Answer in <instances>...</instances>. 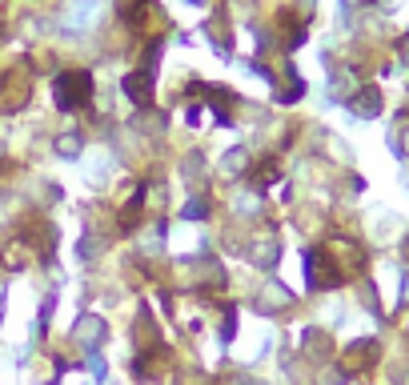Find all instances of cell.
I'll list each match as a JSON object with an SVG mask.
<instances>
[{"label": "cell", "mask_w": 409, "mask_h": 385, "mask_svg": "<svg viewBox=\"0 0 409 385\" xmlns=\"http://www.w3.org/2000/svg\"><path fill=\"white\" fill-rule=\"evenodd\" d=\"M57 109L64 112H81L88 109V100H93V76L85 69H73V73H61L57 76Z\"/></svg>", "instance_id": "6da1fadb"}, {"label": "cell", "mask_w": 409, "mask_h": 385, "mask_svg": "<svg viewBox=\"0 0 409 385\" xmlns=\"http://www.w3.org/2000/svg\"><path fill=\"white\" fill-rule=\"evenodd\" d=\"M305 281H309V289H333L337 281H341V273H337V265L329 261V253H305Z\"/></svg>", "instance_id": "7a4b0ae2"}, {"label": "cell", "mask_w": 409, "mask_h": 385, "mask_svg": "<svg viewBox=\"0 0 409 385\" xmlns=\"http://www.w3.org/2000/svg\"><path fill=\"white\" fill-rule=\"evenodd\" d=\"M121 88H124V97L133 100L136 109H149L153 105V73H145V69H141V73H129L121 81Z\"/></svg>", "instance_id": "3957f363"}, {"label": "cell", "mask_w": 409, "mask_h": 385, "mask_svg": "<svg viewBox=\"0 0 409 385\" xmlns=\"http://www.w3.org/2000/svg\"><path fill=\"white\" fill-rule=\"evenodd\" d=\"M100 337H105V321H100V317H93V313H85V317L76 321V341H85V345H97Z\"/></svg>", "instance_id": "277c9868"}, {"label": "cell", "mask_w": 409, "mask_h": 385, "mask_svg": "<svg viewBox=\"0 0 409 385\" xmlns=\"http://www.w3.org/2000/svg\"><path fill=\"white\" fill-rule=\"evenodd\" d=\"M205 32H209L213 49L221 52V57H229V52H233V37H229V28H225V20H221V16H213L209 25H205Z\"/></svg>", "instance_id": "5b68a950"}, {"label": "cell", "mask_w": 409, "mask_h": 385, "mask_svg": "<svg viewBox=\"0 0 409 385\" xmlns=\"http://www.w3.org/2000/svg\"><path fill=\"white\" fill-rule=\"evenodd\" d=\"M349 109H357L361 117H373V112L381 109V97H377V88H361L357 97L349 100Z\"/></svg>", "instance_id": "8992f818"}, {"label": "cell", "mask_w": 409, "mask_h": 385, "mask_svg": "<svg viewBox=\"0 0 409 385\" xmlns=\"http://www.w3.org/2000/svg\"><path fill=\"white\" fill-rule=\"evenodd\" d=\"M141 209H145V185H136L133 201L121 209V225H124V229H133V225L141 221Z\"/></svg>", "instance_id": "52a82bcc"}, {"label": "cell", "mask_w": 409, "mask_h": 385, "mask_svg": "<svg viewBox=\"0 0 409 385\" xmlns=\"http://www.w3.org/2000/svg\"><path fill=\"white\" fill-rule=\"evenodd\" d=\"M205 213H209V201L205 197H193L185 205V213H181V217H185V221H205Z\"/></svg>", "instance_id": "ba28073f"}, {"label": "cell", "mask_w": 409, "mask_h": 385, "mask_svg": "<svg viewBox=\"0 0 409 385\" xmlns=\"http://www.w3.org/2000/svg\"><path fill=\"white\" fill-rule=\"evenodd\" d=\"M241 169H245V149H229V157H225V173L237 177Z\"/></svg>", "instance_id": "9c48e42d"}, {"label": "cell", "mask_w": 409, "mask_h": 385, "mask_svg": "<svg viewBox=\"0 0 409 385\" xmlns=\"http://www.w3.org/2000/svg\"><path fill=\"white\" fill-rule=\"evenodd\" d=\"M237 333V309H225V321H221V341H233Z\"/></svg>", "instance_id": "30bf717a"}, {"label": "cell", "mask_w": 409, "mask_h": 385, "mask_svg": "<svg viewBox=\"0 0 409 385\" xmlns=\"http://www.w3.org/2000/svg\"><path fill=\"white\" fill-rule=\"evenodd\" d=\"M253 181H265V185H269V181H277V165H261V169H253ZM261 185V189H265Z\"/></svg>", "instance_id": "8fae6325"}, {"label": "cell", "mask_w": 409, "mask_h": 385, "mask_svg": "<svg viewBox=\"0 0 409 385\" xmlns=\"http://www.w3.org/2000/svg\"><path fill=\"white\" fill-rule=\"evenodd\" d=\"M57 149H61V157H76L81 141H76V137H61V141H57Z\"/></svg>", "instance_id": "7c38bea8"}, {"label": "cell", "mask_w": 409, "mask_h": 385, "mask_svg": "<svg viewBox=\"0 0 409 385\" xmlns=\"http://www.w3.org/2000/svg\"><path fill=\"white\" fill-rule=\"evenodd\" d=\"M88 369L97 373V381H100V377H105V361H100V357H88Z\"/></svg>", "instance_id": "4fadbf2b"}, {"label": "cell", "mask_w": 409, "mask_h": 385, "mask_svg": "<svg viewBox=\"0 0 409 385\" xmlns=\"http://www.w3.org/2000/svg\"><path fill=\"white\" fill-rule=\"evenodd\" d=\"M185 121H189V124H201V105H189V112H185Z\"/></svg>", "instance_id": "5bb4252c"}]
</instances>
